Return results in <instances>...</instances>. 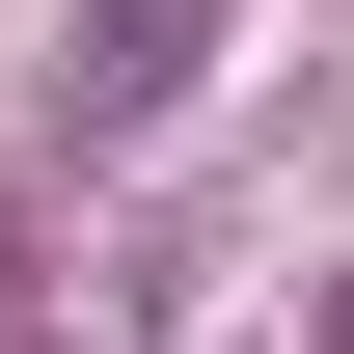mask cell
<instances>
[{"label":"cell","instance_id":"cell-1","mask_svg":"<svg viewBox=\"0 0 354 354\" xmlns=\"http://www.w3.org/2000/svg\"><path fill=\"white\" fill-rule=\"evenodd\" d=\"M191 55H218V0H82V55H55V136H82V164H109V136H164V109H191Z\"/></svg>","mask_w":354,"mask_h":354}]
</instances>
